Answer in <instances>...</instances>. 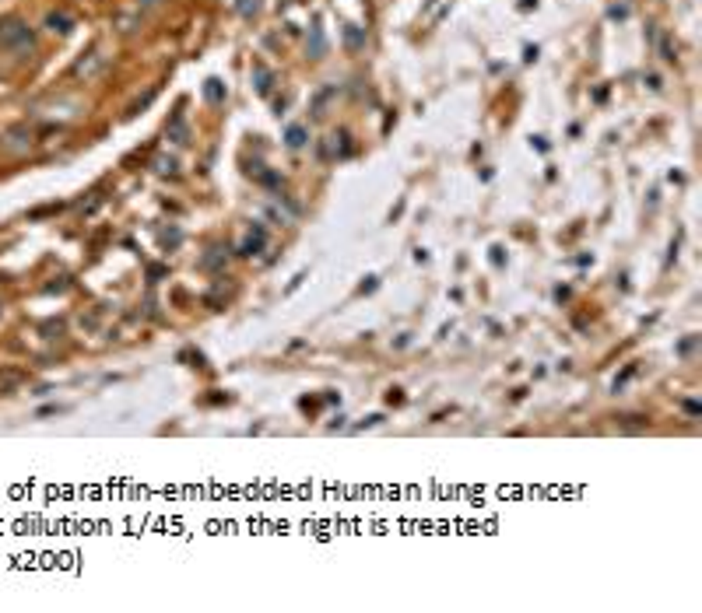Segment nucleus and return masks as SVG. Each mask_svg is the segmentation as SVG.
Here are the masks:
<instances>
[{"mask_svg": "<svg viewBox=\"0 0 702 613\" xmlns=\"http://www.w3.org/2000/svg\"><path fill=\"white\" fill-rule=\"evenodd\" d=\"M348 46H351V50H358V46H362V36H358V29H348Z\"/></svg>", "mask_w": 702, "mask_h": 613, "instance_id": "nucleus-5", "label": "nucleus"}, {"mask_svg": "<svg viewBox=\"0 0 702 613\" xmlns=\"http://www.w3.org/2000/svg\"><path fill=\"white\" fill-rule=\"evenodd\" d=\"M172 134H176V144H186V127H183V116L172 120Z\"/></svg>", "mask_w": 702, "mask_h": 613, "instance_id": "nucleus-4", "label": "nucleus"}, {"mask_svg": "<svg viewBox=\"0 0 702 613\" xmlns=\"http://www.w3.org/2000/svg\"><path fill=\"white\" fill-rule=\"evenodd\" d=\"M306 144V130L302 127H292L288 130V147H302Z\"/></svg>", "mask_w": 702, "mask_h": 613, "instance_id": "nucleus-3", "label": "nucleus"}, {"mask_svg": "<svg viewBox=\"0 0 702 613\" xmlns=\"http://www.w3.org/2000/svg\"><path fill=\"white\" fill-rule=\"evenodd\" d=\"M46 25H50L53 32H71V29H74V22H71L67 15H50V22H46Z\"/></svg>", "mask_w": 702, "mask_h": 613, "instance_id": "nucleus-2", "label": "nucleus"}, {"mask_svg": "<svg viewBox=\"0 0 702 613\" xmlns=\"http://www.w3.org/2000/svg\"><path fill=\"white\" fill-rule=\"evenodd\" d=\"M207 99H211V102H218V99H221V88H218V81H207Z\"/></svg>", "mask_w": 702, "mask_h": 613, "instance_id": "nucleus-6", "label": "nucleus"}, {"mask_svg": "<svg viewBox=\"0 0 702 613\" xmlns=\"http://www.w3.org/2000/svg\"><path fill=\"white\" fill-rule=\"evenodd\" d=\"M32 46V36H29V25L18 22V18H8L0 22V46Z\"/></svg>", "mask_w": 702, "mask_h": 613, "instance_id": "nucleus-1", "label": "nucleus"}]
</instances>
